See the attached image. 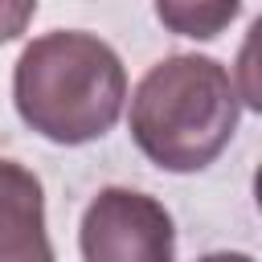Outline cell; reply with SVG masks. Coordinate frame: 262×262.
Listing matches in <instances>:
<instances>
[{
  "instance_id": "cell-1",
  "label": "cell",
  "mask_w": 262,
  "mask_h": 262,
  "mask_svg": "<svg viewBox=\"0 0 262 262\" xmlns=\"http://www.w3.org/2000/svg\"><path fill=\"white\" fill-rule=\"evenodd\" d=\"M16 115L49 143L102 139L127 102V70L119 53L82 29H57L25 45L12 70Z\"/></svg>"
},
{
  "instance_id": "cell-2",
  "label": "cell",
  "mask_w": 262,
  "mask_h": 262,
  "mask_svg": "<svg viewBox=\"0 0 262 262\" xmlns=\"http://www.w3.org/2000/svg\"><path fill=\"white\" fill-rule=\"evenodd\" d=\"M242 94L233 74L205 53L156 61L131 94V139L164 172H201L233 139Z\"/></svg>"
},
{
  "instance_id": "cell-3",
  "label": "cell",
  "mask_w": 262,
  "mask_h": 262,
  "mask_svg": "<svg viewBox=\"0 0 262 262\" xmlns=\"http://www.w3.org/2000/svg\"><path fill=\"white\" fill-rule=\"evenodd\" d=\"M86 262H176L172 213L135 188H102L78 229Z\"/></svg>"
},
{
  "instance_id": "cell-4",
  "label": "cell",
  "mask_w": 262,
  "mask_h": 262,
  "mask_svg": "<svg viewBox=\"0 0 262 262\" xmlns=\"http://www.w3.org/2000/svg\"><path fill=\"white\" fill-rule=\"evenodd\" d=\"M0 262H53L41 180L0 156Z\"/></svg>"
},
{
  "instance_id": "cell-5",
  "label": "cell",
  "mask_w": 262,
  "mask_h": 262,
  "mask_svg": "<svg viewBox=\"0 0 262 262\" xmlns=\"http://www.w3.org/2000/svg\"><path fill=\"white\" fill-rule=\"evenodd\" d=\"M242 0H156V16L168 33L192 37V41H213L225 33L237 16Z\"/></svg>"
},
{
  "instance_id": "cell-6",
  "label": "cell",
  "mask_w": 262,
  "mask_h": 262,
  "mask_svg": "<svg viewBox=\"0 0 262 262\" xmlns=\"http://www.w3.org/2000/svg\"><path fill=\"white\" fill-rule=\"evenodd\" d=\"M37 12V0H0V45L16 41Z\"/></svg>"
},
{
  "instance_id": "cell-7",
  "label": "cell",
  "mask_w": 262,
  "mask_h": 262,
  "mask_svg": "<svg viewBox=\"0 0 262 262\" xmlns=\"http://www.w3.org/2000/svg\"><path fill=\"white\" fill-rule=\"evenodd\" d=\"M196 262H254V258L250 254H237V250H221V254H205Z\"/></svg>"
}]
</instances>
